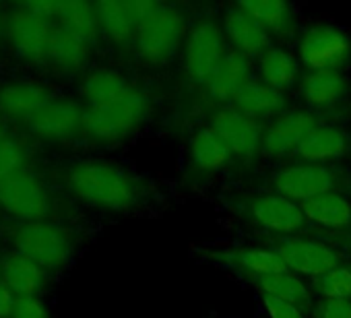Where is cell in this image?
<instances>
[{
	"label": "cell",
	"mask_w": 351,
	"mask_h": 318,
	"mask_svg": "<svg viewBox=\"0 0 351 318\" xmlns=\"http://www.w3.org/2000/svg\"><path fill=\"white\" fill-rule=\"evenodd\" d=\"M62 180L73 199L110 213L134 211L149 203L153 195L147 180L104 159H81L71 164Z\"/></svg>",
	"instance_id": "obj_1"
},
{
	"label": "cell",
	"mask_w": 351,
	"mask_h": 318,
	"mask_svg": "<svg viewBox=\"0 0 351 318\" xmlns=\"http://www.w3.org/2000/svg\"><path fill=\"white\" fill-rule=\"evenodd\" d=\"M226 207L246 225L271 236H306L316 234L302 207L275 193H232Z\"/></svg>",
	"instance_id": "obj_2"
},
{
	"label": "cell",
	"mask_w": 351,
	"mask_h": 318,
	"mask_svg": "<svg viewBox=\"0 0 351 318\" xmlns=\"http://www.w3.org/2000/svg\"><path fill=\"white\" fill-rule=\"evenodd\" d=\"M149 114V97L132 89L122 99L99 106L85 108L83 120V136L95 145H114L130 134H134Z\"/></svg>",
	"instance_id": "obj_3"
},
{
	"label": "cell",
	"mask_w": 351,
	"mask_h": 318,
	"mask_svg": "<svg viewBox=\"0 0 351 318\" xmlns=\"http://www.w3.org/2000/svg\"><path fill=\"white\" fill-rule=\"evenodd\" d=\"M267 193H275L293 203H304L322 195L341 193L349 184V176L332 164H304L275 170L267 180Z\"/></svg>",
	"instance_id": "obj_4"
},
{
	"label": "cell",
	"mask_w": 351,
	"mask_h": 318,
	"mask_svg": "<svg viewBox=\"0 0 351 318\" xmlns=\"http://www.w3.org/2000/svg\"><path fill=\"white\" fill-rule=\"evenodd\" d=\"M13 244L17 252L38 262L46 273L62 271L77 250L73 230L54 221L21 223L13 234Z\"/></svg>",
	"instance_id": "obj_5"
},
{
	"label": "cell",
	"mask_w": 351,
	"mask_h": 318,
	"mask_svg": "<svg viewBox=\"0 0 351 318\" xmlns=\"http://www.w3.org/2000/svg\"><path fill=\"white\" fill-rule=\"evenodd\" d=\"M0 209L21 223L50 221L54 199L48 186L25 168L0 182Z\"/></svg>",
	"instance_id": "obj_6"
},
{
	"label": "cell",
	"mask_w": 351,
	"mask_h": 318,
	"mask_svg": "<svg viewBox=\"0 0 351 318\" xmlns=\"http://www.w3.org/2000/svg\"><path fill=\"white\" fill-rule=\"evenodd\" d=\"M223 25L211 17L199 19L184 40V75L195 85H205L215 75L226 52Z\"/></svg>",
	"instance_id": "obj_7"
},
{
	"label": "cell",
	"mask_w": 351,
	"mask_h": 318,
	"mask_svg": "<svg viewBox=\"0 0 351 318\" xmlns=\"http://www.w3.org/2000/svg\"><path fill=\"white\" fill-rule=\"evenodd\" d=\"M267 248L273 250L291 273L318 277L343 265V256L324 240L308 236H269Z\"/></svg>",
	"instance_id": "obj_8"
},
{
	"label": "cell",
	"mask_w": 351,
	"mask_h": 318,
	"mask_svg": "<svg viewBox=\"0 0 351 318\" xmlns=\"http://www.w3.org/2000/svg\"><path fill=\"white\" fill-rule=\"evenodd\" d=\"M184 32H186L184 15L178 9L165 5V9L159 15H155L151 21H147L136 29V38H134L136 56L151 66L169 62L184 40Z\"/></svg>",
	"instance_id": "obj_9"
},
{
	"label": "cell",
	"mask_w": 351,
	"mask_h": 318,
	"mask_svg": "<svg viewBox=\"0 0 351 318\" xmlns=\"http://www.w3.org/2000/svg\"><path fill=\"white\" fill-rule=\"evenodd\" d=\"M300 60L310 73H341L351 62V40L337 27H310L300 40Z\"/></svg>",
	"instance_id": "obj_10"
},
{
	"label": "cell",
	"mask_w": 351,
	"mask_h": 318,
	"mask_svg": "<svg viewBox=\"0 0 351 318\" xmlns=\"http://www.w3.org/2000/svg\"><path fill=\"white\" fill-rule=\"evenodd\" d=\"M54 23L42 19L21 5L9 13L7 19V40L13 52L29 64H42L48 60V48L54 34Z\"/></svg>",
	"instance_id": "obj_11"
},
{
	"label": "cell",
	"mask_w": 351,
	"mask_h": 318,
	"mask_svg": "<svg viewBox=\"0 0 351 318\" xmlns=\"http://www.w3.org/2000/svg\"><path fill=\"white\" fill-rule=\"evenodd\" d=\"M211 128L221 136L234 162H254L263 147L265 126L232 108H219L211 114Z\"/></svg>",
	"instance_id": "obj_12"
},
{
	"label": "cell",
	"mask_w": 351,
	"mask_h": 318,
	"mask_svg": "<svg viewBox=\"0 0 351 318\" xmlns=\"http://www.w3.org/2000/svg\"><path fill=\"white\" fill-rule=\"evenodd\" d=\"M83 120L85 106L69 97H54L27 122V128L42 140L64 143L83 136Z\"/></svg>",
	"instance_id": "obj_13"
},
{
	"label": "cell",
	"mask_w": 351,
	"mask_h": 318,
	"mask_svg": "<svg viewBox=\"0 0 351 318\" xmlns=\"http://www.w3.org/2000/svg\"><path fill=\"white\" fill-rule=\"evenodd\" d=\"M318 126V118L312 112H285L265 126L261 153L271 159L289 157Z\"/></svg>",
	"instance_id": "obj_14"
},
{
	"label": "cell",
	"mask_w": 351,
	"mask_h": 318,
	"mask_svg": "<svg viewBox=\"0 0 351 318\" xmlns=\"http://www.w3.org/2000/svg\"><path fill=\"white\" fill-rule=\"evenodd\" d=\"M50 99L52 91L38 81L19 79L0 85V114L11 120L27 124Z\"/></svg>",
	"instance_id": "obj_15"
},
{
	"label": "cell",
	"mask_w": 351,
	"mask_h": 318,
	"mask_svg": "<svg viewBox=\"0 0 351 318\" xmlns=\"http://www.w3.org/2000/svg\"><path fill=\"white\" fill-rule=\"evenodd\" d=\"M234 164V157L221 136L211 128H201L191 140L189 176L195 180L209 178Z\"/></svg>",
	"instance_id": "obj_16"
},
{
	"label": "cell",
	"mask_w": 351,
	"mask_h": 318,
	"mask_svg": "<svg viewBox=\"0 0 351 318\" xmlns=\"http://www.w3.org/2000/svg\"><path fill=\"white\" fill-rule=\"evenodd\" d=\"M201 254L211 262L242 273L244 277L287 271L285 262L269 248H223V250H203Z\"/></svg>",
	"instance_id": "obj_17"
},
{
	"label": "cell",
	"mask_w": 351,
	"mask_h": 318,
	"mask_svg": "<svg viewBox=\"0 0 351 318\" xmlns=\"http://www.w3.org/2000/svg\"><path fill=\"white\" fill-rule=\"evenodd\" d=\"M0 281L17 297H40L48 285V273L25 254L13 250L0 258Z\"/></svg>",
	"instance_id": "obj_18"
},
{
	"label": "cell",
	"mask_w": 351,
	"mask_h": 318,
	"mask_svg": "<svg viewBox=\"0 0 351 318\" xmlns=\"http://www.w3.org/2000/svg\"><path fill=\"white\" fill-rule=\"evenodd\" d=\"M351 153V136L332 126L314 128L291 155L304 164H332Z\"/></svg>",
	"instance_id": "obj_19"
},
{
	"label": "cell",
	"mask_w": 351,
	"mask_h": 318,
	"mask_svg": "<svg viewBox=\"0 0 351 318\" xmlns=\"http://www.w3.org/2000/svg\"><path fill=\"white\" fill-rule=\"evenodd\" d=\"M223 34L230 38L236 52L244 54L246 58L263 56L271 44L269 34L238 5L228 7L223 15Z\"/></svg>",
	"instance_id": "obj_20"
},
{
	"label": "cell",
	"mask_w": 351,
	"mask_h": 318,
	"mask_svg": "<svg viewBox=\"0 0 351 318\" xmlns=\"http://www.w3.org/2000/svg\"><path fill=\"white\" fill-rule=\"evenodd\" d=\"M300 93L312 110L328 112V110H337L347 99L349 85L341 73H332V71L308 73L300 83Z\"/></svg>",
	"instance_id": "obj_21"
},
{
	"label": "cell",
	"mask_w": 351,
	"mask_h": 318,
	"mask_svg": "<svg viewBox=\"0 0 351 318\" xmlns=\"http://www.w3.org/2000/svg\"><path fill=\"white\" fill-rule=\"evenodd\" d=\"M232 110L252 118V120H261V118H269V116H281L287 110V99L281 91H275L271 87H267L263 81H248L240 87V91L234 95Z\"/></svg>",
	"instance_id": "obj_22"
},
{
	"label": "cell",
	"mask_w": 351,
	"mask_h": 318,
	"mask_svg": "<svg viewBox=\"0 0 351 318\" xmlns=\"http://www.w3.org/2000/svg\"><path fill=\"white\" fill-rule=\"evenodd\" d=\"M308 221L322 232H351V201L341 193L322 195L300 203Z\"/></svg>",
	"instance_id": "obj_23"
},
{
	"label": "cell",
	"mask_w": 351,
	"mask_h": 318,
	"mask_svg": "<svg viewBox=\"0 0 351 318\" xmlns=\"http://www.w3.org/2000/svg\"><path fill=\"white\" fill-rule=\"evenodd\" d=\"M238 7L248 13L273 40H289L295 36V17L287 3L281 0H244Z\"/></svg>",
	"instance_id": "obj_24"
},
{
	"label": "cell",
	"mask_w": 351,
	"mask_h": 318,
	"mask_svg": "<svg viewBox=\"0 0 351 318\" xmlns=\"http://www.w3.org/2000/svg\"><path fill=\"white\" fill-rule=\"evenodd\" d=\"M250 75V62L244 54L230 50L221 64L217 66L215 75L207 83V93L215 103H232L234 95L240 91L244 83H248Z\"/></svg>",
	"instance_id": "obj_25"
},
{
	"label": "cell",
	"mask_w": 351,
	"mask_h": 318,
	"mask_svg": "<svg viewBox=\"0 0 351 318\" xmlns=\"http://www.w3.org/2000/svg\"><path fill=\"white\" fill-rule=\"evenodd\" d=\"M91 56V46L83 40L71 36L62 27H54L50 48H48V64H52L62 75H77L81 73Z\"/></svg>",
	"instance_id": "obj_26"
},
{
	"label": "cell",
	"mask_w": 351,
	"mask_h": 318,
	"mask_svg": "<svg viewBox=\"0 0 351 318\" xmlns=\"http://www.w3.org/2000/svg\"><path fill=\"white\" fill-rule=\"evenodd\" d=\"M134 87H130V83L120 73L99 69V71H91L83 79L81 97L85 101V108H99V106H108V103L122 99Z\"/></svg>",
	"instance_id": "obj_27"
},
{
	"label": "cell",
	"mask_w": 351,
	"mask_h": 318,
	"mask_svg": "<svg viewBox=\"0 0 351 318\" xmlns=\"http://www.w3.org/2000/svg\"><path fill=\"white\" fill-rule=\"evenodd\" d=\"M248 279L263 291V295H271V297L289 302V304L298 306L304 312L312 308V291H310V287L291 271L256 275V277H248Z\"/></svg>",
	"instance_id": "obj_28"
},
{
	"label": "cell",
	"mask_w": 351,
	"mask_h": 318,
	"mask_svg": "<svg viewBox=\"0 0 351 318\" xmlns=\"http://www.w3.org/2000/svg\"><path fill=\"white\" fill-rule=\"evenodd\" d=\"M56 25L89 46H93L101 34L95 5L85 3V0H60Z\"/></svg>",
	"instance_id": "obj_29"
},
{
	"label": "cell",
	"mask_w": 351,
	"mask_h": 318,
	"mask_svg": "<svg viewBox=\"0 0 351 318\" xmlns=\"http://www.w3.org/2000/svg\"><path fill=\"white\" fill-rule=\"evenodd\" d=\"M93 5H95L101 34L118 48L134 46L136 25L128 15L126 5L118 3V0H101V3H93Z\"/></svg>",
	"instance_id": "obj_30"
},
{
	"label": "cell",
	"mask_w": 351,
	"mask_h": 318,
	"mask_svg": "<svg viewBox=\"0 0 351 318\" xmlns=\"http://www.w3.org/2000/svg\"><path fill=\"white\" fill-rule=\"evenodd\" d=\"M261 79L267 87L275 91H287L298 83L300 64L298 60L283 48H269L261 56Z\"/></svg>",
	"instance_id": "obj_31"
},
{
	"label": "cell",
	"mask_w": 351,
	"mask_h": 318,
	"mask_svg": "<svg viewBox=\"0 0 351 318\" xmlns=\"http://www.w3.org/2000/svg\"><path fill=\"white\" fill-rule=\"evenodd\" d=\"M320 299H351V269L341 265L312 279Z\"/></svg>",
	"instance_id": "obj_32"
},
{
	"label": "cell",
	"mask_w": 351,
	"mask_h": 318,
	"mask_svg": "<svg viewBox=\"0 0 351 318\" xmlns=\"http://www.w3.org/2000/svg\"><path fill=\"white\" fill-rule=\"evenodd\" d=\"M25 147L15 138V136H5L0 140V182H5L7 178L19 174L25 170Z\"/></svg>",
	"instance_id": "obj_33"
},
{
	"label": "cell",
	"mask_w": 351,
	"mask_h": 318,
	"mask_svg": "<svg viewBox=\"0 0 351 318\" xmlns=\"http://www.w3.org/2000/svg\"><path fill=\"white\" fill-rule=\"evenodd\" d=\"M124 5H126V11H128L132 23L136 25V29L165 9V5L157 3V0H126Z\"/></svg>",
	"instance_id": "obj_34"
},
{
	"label": "cell",
	"mask_w": 351,
	"mask_h": 318,
	"mask_svg": "<svg viewBox=\"0 0 351 318\" xmlns=\"http://www.w3.org/2000/svg\"><path fill=\"white\" fill-rule=\"evenodd\" d=\"M13 318H52V312L42 297H17Z\"/></svg>",
	"instance_id": "obj_35"
},
{
	"label": "cell",
	"mask_w": 351,
	"mask_h": 318,
	"mask_svg": "<svg viewBox=\"0 0 351 318\" xmlns=\"http://www.w3.org/2000/svg\"><path fill=\"white\" fill-rule=\"evenodd\" d=\"M316 318H351V299H320L314 308Z\"/></svg>",
	"instance_id": "obj_36"
},
{
	"label": "cell",
	"mask_w": 351,
	"mask_h": 318,
	"mask_svg": "<svg viewBox=\"0 0 351 318\" xmlns=\"http://www.w3.org/2000/svg\"><path fill=\"white\" fill-rule=\"evenodd\" d=\"M263 304L271 318H306L304 310H300L298 306H293L289 302H283V299H277L271 295H263Z\"/></svg>",
	"instance_id": "obj_37"
},
{
	"label": "cell",
	"mask_w": 351,
	"mask_h": 318,
	"mask_svg": "<svg viewBox=\"0 0 351 318\" xmlns=\"http://www.w3.org/2000/svg\"><path fill=\"white\" fill-rule=\"evenodd\" d=\"M23 9H27L29 13L48 19V21H56L58 19V11H60V0H32V3H23Z\"/></svg>",
	"instance_id": "obj_38"
},
{
	"label": "cell",
	"mask_w": 351,
	"mask_h": 318,
	"mask_svg": "<svg viewBox=\"0 0 351 318\" xmlns=\"http://www.w3.org/2000/svg\"><path fill=\"white\" fill-rule=\"evenodd\" d=\"M320 238L351 256V232H320Z\"/></svg>",
	"instance_id": "obj_39"
},
{
	"label": "cell",
	"mask_w": 351,
	"mask_h": 318,
	"mask_svg": "<svg viewBox=\"0 0 351 318\" xmlns=\"http://www.w3.org/2000/svg\"><path fill=\"white\" fill-rule=\"evenodd\" d=\"M15 304H17V295L0 281V318H13Z\"/></svg>",
	"instance_id": "obj_40"
},
{
	"label": "cell",
	"mask_w": 351,
	"mask_h": 318,
	"mask_svg": "<svg viewBox=\"0 0 351 318\" xmlns=\"http://www.w3.org/2000/svg\"><path fill=\"white\" fill-rule=\"evenodd\" d=\"M7 19H9V15L3 11V7H0V42H3V38H7Z\"/></svg>",
	"instance_id": "obj_41"
},
{
	"label": "cell",
	"mask_w": 351,
	"mask_h": 318,
	"mask_svg": "<svg viewBox=\"0 0 351 318\" xmlns=\"http://www.w3.org/2000/svg\"><path fill=\"white\" fill-rule=\"evenodd\" d=\"M7 136V132H5V126H3V122H0V140H3Z\"/></svg>",
	"instance_id": "obj_42"
}]
</instances>
